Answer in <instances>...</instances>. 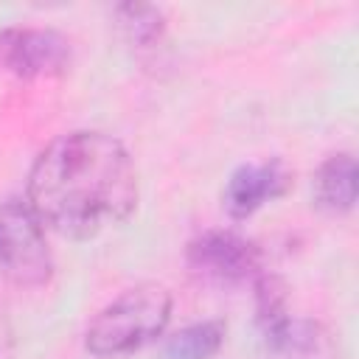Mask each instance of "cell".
I'll use <instances>...</instances> for the list:
<instances>
[{"instance_id": "obj_9", "label": "cell", "mask_w": 359, "mask_h": 359, "mask_svg": "<svg viewBox=\"0 0 359 359\" xmlns=\"http://www.w3.org/2000/svg\"><path fill=\"white\" fill-rule=\"evenodd\" d=\"M115 22L121 28V34L137 45V48H149L163 36V14L154 6H143V3H121L115 6Z\"/></svg>"}, {"instance_id": "obj_8", "label": "cell", "mask_w": 359, "mask_h": 359, "mask_svg": "<svg viewBox=\"0 0 359 359\" xmlns=\"http://www.w3.org/2000/svg\"><path fill=\"white\" fill-rule=\"evenodd\" d=\"M222 342H224V325L219 320L194 323L168 339L165 356L168 359H210L222 348Z\"/></svg>"}, {"instance_id": "obj_6", "label": "cell", "mask_w": 359, "mask_h": 359, "mask_svg": "<svg viewBox=\"0 0 359 359\" xmlns=\"http://www.w3.org/2000/svg\"><path fill=\"white\" fill-rule=\"evenodd\" d=\"M292 185V171L280 157L238 165L224 185V208L236 219L252 216L266 202L283 196Z\"/></svg>"}, {"instance_id": "obj_4", "label": "cell", "mask_w": 359, "mask_h": 359, "mask_svg": "<svg viewBox=\"0 0 359 359\" xmlns=\"http://www.w3.org/2000/svg\"><path fill=\"white\" fill-rule=\"evenodd\" d=\"M70 65V39L53 28L14 25L0 31V67L22 79L59 76Z\"/></svg>"}, {"instance_id": "obj_7", "label": "cell", "mask_w": 359, "mask_h": 359, "mask_svg": "<svg viewBox=\"0 0 359 359\" xmlns=\"http://www.w3.org/2000/svg\"><path fill=\"white\" fill-rule=\"evenodd\" d=\"M314 199L328 213H348L356 202V160L331 154L314 177Z\"/></svg>"}, {"instance_id": "obj_10", "label": "cell", "mask_w": 359, "mask_h": 359, "mask_svg": "<svg viewBox=\"0 0 359 359\" xmlns=\"http://www.w3.org/2000/svg\"><path fill=\"white\" fill-rule=\"evenodd\" d=\"M8 356H11V328L0 311V359H8Z\"/></svg>"}, {"instance_id": "obj_1", "label": "cell", "mask_w": 359, "mask_h": 359, "mask_svg": "<svg viewBox=\"0 0 359 359\" xmlns=\"http://www.w3.org/2000/svg\"><path fill=\"white\" fill-rule=\"evenodd\" d=\"M25 202L42 224L70 238H90L121 224L137 205V177L121 140L104 132H70L39 151Z\"/></svg>"}, {"instance_id": "obj_2", "label": "cell", "mask_w": 359, "mask_h": 359, "mask_svg": "<svg viewBox=\"0 0 359 359\" xmlns=\"http://www.w3.org/2000/svg\"><path fill=\"white\" fill-rule=\"evenodd\" d=\"M171 317V294L160 283H137L107 303L87 325V351L101 359H118L140 351L163 334Z\"/></svg>"}, {"instance_id": "obj_5", "label": "cell", "mask_w": 359, "mask_h": 359, "mask_svg": "<svg viewBox=\"0 0 359 359\" xmlns=\"http://www.w3.org/2000/svg\"><path fill=\"white\" fill-rule=\"evenodd\" d=\"M188 266L216 283H241L261 269V252L233 230H205L185 250Z\"/></svg>"}, {"instance_id": "obj_3", "label": "cell", "mask_w": 359, "mask_h": 359, "mask_svg": "<svg viewBox=\"0 0 359 359\" xmlns=\"http://www.w3.org/2000/svg\"><path fill=\"white\" fill-rule=\"evenodd\" d=\"M0 275L20 289L45 286L53 275L42 222L22 199L0 202Z\"/></svg>"}]
</instances>
